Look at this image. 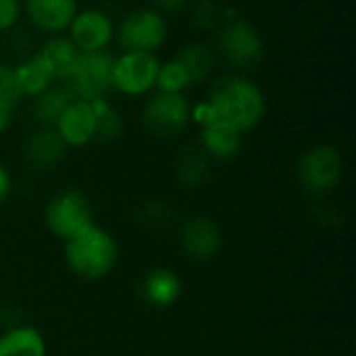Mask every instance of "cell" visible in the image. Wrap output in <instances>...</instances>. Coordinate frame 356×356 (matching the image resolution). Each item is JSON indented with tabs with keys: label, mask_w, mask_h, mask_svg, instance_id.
Wrapping results in <instances>:
<instances>
[{
	"label": "cell",
	"mask_w": 356,
	"mask_h": 356,
	"mask_svg": "<svg viewBox=\"0 0 356 356\" xmlns=\"http://www.w3.org/2000/svg\"><path fill=\"white\" fill-rule=\"evenodd\" d=\"M223 21V13L217 0H198L192 8V23L200 31H211L219 27Z\"/></svg>",
	"instance_id": "484cf974"
},
{
	"label": "cell",
	"mask_w": 356,
	"mask_h": 356,
	"mask_svg": "<svg viewBox=\"0 0 356 356\" xmlns=\"http://www.w3.org/2000/svg\"><path fill=\"white\" fill-rule=\"evenodd\" d=\"M173 60L181 67L184 75L188 77V83H200L213 73L217 58L215 50L207 42H192L184 46Z\"/></svg>",
	"instance_id": "d6986e66"
},
{
	"label": "cell",
	"mask_w": 356,
	"mask_h": 356,
	"mask_svg": "<svg viewBox=\"0 0 356 356\" xmlns=\"http://www.w3.org/2000/svg\"><path fill=\"white\" fill-rule=\"evenodd\" d=\"M267 113L263 90L244 75H221L209 90V100L196 113L200 117H215L240 134L254 129Z\"/></svg>",
	"instance_id": "6da1fadb"
},
{
	"label": "cell",
	"mask_w": 356,
	"mask_h": 356,
	"mask_svg": "<svg viewBox=\"0 0 356 356\" xmlns=\"http://www.w3.org/2000/svg\"><path fill=\"white\" fill-rule=\"evenodd\" d=\"M192 119V106L184 92H154L142 108V125L150 136L173 138Z\"/></svg>",
	"instance_id": "8992f818"
},
{
	"label": "cell",
	"mask_w": 356,
	"mask_h": 356,
	"mask_svg": "<svg viewBox=\"0 0 356 356\" xmlns=\"http://www.w3.org/2000/svg\"><path fill=\"white\" fill-rule=\"evenodd\" d=\"M200 148L219 161L234 159L242 148V134L232 125L215 119V117H200Z\"/></svg>",
	"instance_id": "5bb4252c"
},
{
	"label": "cell",
	"mask_w": 356,
	"mask_h": 356,
	"mask_svg": "<svg viewBox=\"0 0 356 356\" xmlns=\"http://www.w3.org/2000/svg\"><path fill=\"white\" fill-rule=\"evenodd\" d=\"M119 261L117 240L98 225H88L73 238L65 240V263L81 280L96 282L106 277Z\"/></svg>",
	"instance_id": "7a4b0ae2"
},
{
	"label": "cell",
	"mask_w": 356,
	"mask_h": 356,
	"mask_svg": "<svg viewBox=\"0 0 356 356\" xmlns=\"http://www.w3.org/2000/svg\"><path fill=\"white\" fill-rule=\"evenodd\" d=\"M54 129L65 140L67 146L79 148L94 140L96 136V106L94 102L73 100L67 111L56 121Z\"/></svg>",
	"instance_id": "7c38bea8"
},
{
	"label": "cell",
	"mask_w": 356,
	"mask_h": 356,
	"mask_svg": "<svg viewBox=\"0 0 356 356\" xmlns=\"http://www.w3.org/2000/svg\"><path fill=\"white\" fill-rule=\"evenodd\" d=\"M15 75L19 81V88L23 92V96H38L44 90H48L50 86H54L52 77L48 75V71L42 67V63L35 58V54L23 63H19V67H15Z\"/></svg>",
	"instance_id": "603a6c76"
},
{
	"label": "cell",
	"mask_w": 356,
	"mask_h": 356,
	"mask_svg": "<svg viewBox=\"0 0 356 356\" xmlns=\"http://www.w3.org/2000/svg\"><path fill=\"white\" fill-rule=\"evenodd\" d=\"M25 13L35 29L44 33H60L69 29L77 15L75 0H25Z\"/></svg>",
	"instance_id": "9a60e30c"
},
{
	"label": "cell",
	"mask_w": 356,
	"mask_h": 356,
	"mask_svg": "<svg viewBox=\"0 0 356 356\" xmlns=\"http://www.w3.org/2000/svg\"><path fill=\"white\" fill-rule=\"evenodd\" d=\"M94 106H96V136H94V140L115 142L117 138H121L125 123H123L119 111H115L106 100H98V102H94Z\"/></svg>",
	"instance_id": "cb8c5ba5"
},
{
	"label": "cell",
	"mask_w": 356,
	"mask_h": 356,
	"mask_svg": "<svg viewBox=\"0 0 356 356\" xmlns=\"http://www.w3.org/2000/svg\"><path fill=\"white\" fill-rule=\"evenodd\" d=\"M173 173L184 188H200L211 177V156L200 146H188L177 154L173 163Z\"/></svg>",
	"instance_id": "ac0fdd59"
},
{
	"label": "cell",
	"mask_w": 356,
	"mask_h": 356,
	"mask_svg": "<svg viewBox=\"0 0 356 356\" xmlns=\"http://www.w3.org/2000/svg\"><path fill=\"white\" fill-rule=\"evenodd\" d=\"M10 190H13V181H10V175L8 171L0 165V204L8 200L10 196Z\"/></svg>",
	"instance_id": "f546056e"
},
{
	"label": "cell",
	"mask_w": 356,
	"mask_h": 356,
	"mask_svg": "<svg viewBox=\"0 0 356 356\" xmlns=\"http://www.w3.org/2000/svg\"><path fill=\"white\" fill-rule=\"evenodd\" d=\"M75 98L71 96V92L67 90V86L63 83H54L48 90H44L42 94L31 98V117L46 127H54L56 121L60 119V115L67 111V106L73 102Z\"/></svg>",
	"instance_id": "ffe728a7"
},
{
	"label": "cell",
	"mask_w": 356,
	"mask_h": 356,
	"mask_svg": "<svg viewBox=\"0 0 356 356\" xmlns=\"http://www.w3.org/2000/svg\"><path fill=\"white\" fill-rule=\"evenodd\" d=\"M179 244L186 254L196 261H211L219 254L223 246V234L215 219L207 215H196L181 225Z\"/></svg>",
	"instance_id": "8fae6325"
},
{
	"label": "cell",
	"mask_w": 356,
	"mask_h": 356,
	"mask_svg": "<svg viewBox=\"0 0 356 356\" xmlns=\"http://www.w3.org/2000/svg\"><path fill=\"white\" fill-rule=\"evenodd\" d=\"M113 35H115V25L111 17L98 8L77 13L69 25V40L75 44L79 52L106 50Z\"/></svg>",
	"instance_id": "30bf717a"
},
{
	"label": "cell",
	"mask_w": 356,
	"mask_h": 356,
	"mask_svg": "<svg viewBox=\"0 0 356 356\" xmlns=\"http://www.w3.org/2000/svg\"><path fill=\"white\" fill-rule=\"evenodd\" d=\"M188 77L184 75L181 67L175 60H169L167 65H161L159 75H156V86L159 92H184L188 88Z\"/></svg>",
	"instance_id": "4316f807"
},
{
	"label": "cell",
	"mask_w": 356,
	"mask_h": 356,
	"mask_svg": "<svg viewBox=\"0 0 356 356\" xmlns=\"http://www.w3.org/2000/svg\"><path fill=\"white\" fill-rule=\"evenodd\" d=\"M46 227L52 236L60 240H69L88 225H92V207L83 192L65 190L56 194L44 211Z\"/></svg>",
	"instance_id": "ba28073f"
},
{
	"label": "cell",
	"mask_w": 356,
	"mask_h": 356,
	"mask_svg": "<svg viewBox=\"0 0 356 356\" xmlns=\"http://www.w3.org/2000/svg\"><path fill=\"white\" fill-rule=\"evenodd\" d=\"M217 50L225 63H229L240 71L254 69L265 58V42L259 29L244 19L227 21L219 29Z\"/></svg>",
	"instance_id": "5b68a950"
},
{
	"label": "cell",
	"mask_w": 356,
	"mask_h": 356,
	"mask_svg": "<svg viewBox=\"0 0 356 356\" xmlns=\"http://www.w3.org/2000/svg\"><path fill=\"white\" fill-rule=\"evenodd\" d=\"M115 58L117 56L108 50L81 52L71 77L63 86H67V90L75 100H86V102L106 100V96L115 90L113 86Z\"/></svg>",
	"instance_id": "3957f363"
},
{
	"label": "cell",
	"mask_w": 356,
	"mask_h": 356,
	"mask_svg": "<svg viewBox=\"0 0 356 356\" xmlns=\"http://www.w3.org/2000/svg\"><path fill=\"white\" fill-rule=\"evenodd\" d=\"M344 175L342 154L327 144L307 150L296 165V181L311 196H325L334 192Z\"/></svg>",
	"instance_id": "277c9868"
},
{
	"label": "cell",
	"mask_w": 356,
	"mask_h": 356,
	"mask_svg": "<svg viewBox=\"0 0 356 356\" xmlns=\"http://www.w3.org/2000/svg\"><path fill=\"white\" fill-rule=\"evenodd\" d=\"M19 17H21L19 0H0V33L13 29L17 25Z\"/></svg>",
	"instance_id": "83f0119b"
},
{
	"label": "cell",
	"mask_w": 356,
	"mask_h": 356,
	"mask_svg": "<svg viewBox=\"0 0 356 356\" xmlns=\"http://www.w3.org/2000/svg\"><path fill=\"white\" fill-rule=\"evenodd\" d=\"M123 52H154L167 40V21L154 8H136L115 29Z\"/></svg>",
	"instance_id": "52a82bcc"
},
{
	"label": "cell",
	"mask_w": 356,
	"mask_h": 356,
	"mask_svg": "<svg viewBox=\"0 0 356 356\" xmlns=\"http://www.w3.org/2000/svg\"><path fill=\"white\" fill-rule=\"evenodd\" d=\"M79 54L81 52L75 48V44L65 35H56L35 50V58L42 63V67L48 71L54 83L56 81L65 83L71 77Z\"/></svg>",
	"instance_id": "2e32d148"
},
{
	"label": "cell",
	"mask_w": 356,
	"mask_h": 356,
	"mask_svg": "<svg viewBox=\"0 0 356 356\" xmlns=\"http://www.w3.org/2000/svg\"><path fill=\"white\" fill-rule=\"evenodd\" d=\"M154 4V10H159L161 15L167 13V15H177L181 10H186L190 6V0H152Z\"/></svg>",
	"instance_id": "f1b7e54d"
},
{
	"label": "cell",
	"mask_w": 356,
	"mask_h": 356,
	"mask_svg": "<svg viewBox=\"0 0 356 356\" xmlns=\"http://www.w3.org/2000/svg\"><path fill=\"white\" fill-rule=\"evenodd\" d=\"M161 60L154 52H123L115 58L113 86L127 96H140L156 86Z\"/></svg>",
	"instance_id": "9c48e42d"
},
{
	"label": "cell",
	"mask_w": 356,
	"mask_h": 356,
	"mask_svg": "<svg viewBox=\"0 0 356 356\" xmlns=\"http://www.w3.org/2000/svg\"><path fill=\"white\" fill-rule=\"evenodd\" d=\"M21 100L23 92L19 88L15 67L0 63V131L10 125Z\"/></svg>",
	"instance_id": "7402d4cb"
},
{
	"label": "cell",
	"mask_w": 356,
	"mask_h": 356,
	"mask_svg": "<svg viewBox=\"0 0 356 356\" xmlns=\"http://www.w3.org/2000/svg\"><path fill=\"white\" fill-rule=\"evenodd\" d=\"M46 340L29 325L10 327L0 334V356H46Z\"/></svg>",
	"instance_id": "44dd1931"
},
{
	"label": "cell",
	"mask_w": 356,
	"mask_h": 356,
	"mask_svg": "<svg viewBox=\"0 0 356 356\" xmlns=\"http://www.w3.org/2000/svg\"><path fill=\"white\" fill-rule=\"evenodd\" d=\"M67 144L65 140L58 136V131L54 127H38L35 131H31L27 136V140L23 142V159L27 161L29 167L33 169H52L54 165H58L67 152Z\"/></svg>",
	"instance_id": "4fadbf2b"
},
{
	"label": "cell",
	"mask_w": 356,
	"mask_h": 356,
	"mask_svg": "<svg viewBox=\"0 0 356 356\" xmlns=\"http://www.w3.org/2000/svg\"><path fill=\"white\" fill-rule=\"evenodd\" d=\"M140 294L146 305L154 309H169L181 296V280L167 267L150 269L140 284Z\"/></svg>",
	"instance_id": "e0dca14e"
},
{
	"label": "cell",
	"mask_w": 356,
	"mask_h": 356,
	"mask_svg": "<svg viewBox=\"0 0 356 356\" xmlns=\"http://www.w3.org/2000/svg\"><path fill=\"white\" fill-rule=\"evenodd\" d=\"M6 50L10 52V56H15L19 63L31 58L35 54V38L29 29L25 27H13L8 29L6 35Z\"/></svg>",
	"instance_id": "d4e9b609"
}]
</instances>
